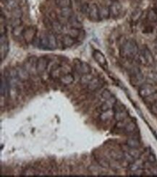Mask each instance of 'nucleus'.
<instances>
[{"label": "nucleus", "instance_id": "bb28decb", "mask_svg": "<svg viewBox=\"0 0 157 177\" xmlns=\"http://www.w3.org/2000/svg\"><path fill=\"white\" fill-rule=\"evenodd\" d=\"M137 129V124L134 121H129L126 124L125 127H124V130L126 133H132Z\"/></svg>", "mask_w": 157, "mask_h": 177}, {"label": "nucleus", "instance_id": "cd10ccee", "mask_svg": "<svg viewBox=\"0 0 157 177\" xmlns=\"http://www.w3.org/2000/svg\"><path fill=\"white\" fill-rule=\"evenodd\" d=\"M70 23L72 28H76V29L80 30L83 28V25L81 22L77 20L76 17H71L70 18Z\"/></svg>", "mask_w": 157, "mask_h": 177}, {"label": "nucleus", "instance_id": "c85d7f7f", "mask_svg": "<svg viewBox=\"0 0 157 177\" xmlns=\"http://www.w3.org/2000/svg\"><path fill=\"white\" fill-rule=\"evenodd\" d=\"M52 28L54 30V31L57 33L60 34L62 32L63 30V27L61 23L57 20H54L52 22Z\"/></svg>", "mask_w": 157, "mask_h": 177}, {"label": "nucleus", "instance_id": "9b49d317", "mask_svg": "<svg viewBox=\"0 0 157 177\" xmlns=\"http://www.w3.org/2000/svg\"><path fill=\"white\" fill-rule=\"evenodd\" d=\"M49 65V60L46 57H42L38 59L36 63V72L38 74L44 73L46 70Z\"/></svg>", "mask_w": 157, "mask_h": 177}, {"label": "nucleus", "instance_id": "9d476101", "mask_svg": "<svg viewBox=\"0 0 157 177\" xmlns=\"http://www.w3.org/2000/svg\"><path fill=\"white\" fill-rule=\"evenodd\" d=\"M109 11H110V17L116 18L119 17L122 11V5L119 2L115 1L113 2L109 6Z\"/></svg>", "mask_w": 157, "mask_h": 177}, {"label": "nucleus", "instance_id": "e433bc0d", "mask_svg": "<svg viewBox=\"0 0 157 177\" xmlns=\"http://www.w3.org/2000/svg\"><path fill=\"white\" fill-rule=\"evenodd\" d=\"M6 5L7 7L10 10H14L16 7H18V0H7L6 2Z\"/></svg>", "mask_w": 157, "mask_h": 177}, {"label": "nucleus", "instance_id": "393cba45", "mask_svg": "<svg viewBox=\"0 0 157 177\" xmlns=\"http://www.w3.org/2000/svg\"><path fill=\"white\" fill-rule=\"evenodd\" d=\"M61 15L65 18H70L73 15V10L71 7L61 8Z\"/></svg>", "mask_w": 157, "mask_h": 177}, {"label": "nucleus", "instance_id": "ddd939ff", "mask_svg": "<svg viewBox=\"0 0 157 177\" xmlns=\"http://www.w3.org/2000/svg\"><path fill=\"white\" fill-rule=\"evenodd\" d=\"M103 85V81L99 77H93L87 85V88L90 91H96L100 89Z\"/></svg>", "mask_w": 157, "mask_h": 177}, {"label": "nucleus", "instance_id": "1a4fd4ad", "mask_svg": "<svg viewBox=\"0 0 157 177\" xmlns=\"http://www.w3.org/2000/svg\"><path fill=\"white\" fill-rule=\"evenodd\" d=\"M36 30L35 28H34L33 27H28L27 28H25L22 36H23V38L26 42L30 43L34 41L36 38Z\"/></svg>", "mask_w": 157, "mask_h": 177}, {"label": "nucleus", "instance_id": "72a5a7b5", "mask_svg": "<svg viewBox=\"0 0 157 177\" xmlns=\"http://www.w3.org/2000/svg\"><path fill=\"white\" fill-rule=\"evenodd\" d=\"M145 102L147 104H151L152 105L154 103L157 102V92H156L155 93L151 95V96H148L147 98H144Z\"/></svg>", "mask_w": 157, "mask_h": 177}, {"label": "nucleus", "instance_id": "ea45409f", "mask_svg": "<svg viewBox=\"0 0 157 177\" xmlns=\"http://www.w3.org/2000/svg\"><path fill=\"white\" fill-rule=\"evenodd\" d=\"M123 158H124V159L126 160V161L130 163H132L133 161H135V158L132 157V156L130 155V154L128 153V151L123 152Z\"/></svg>", "mask_w": 157, "mask_h": 177}, {"label": "nucleus", "instance_id": "58836bf2", "mask_svg": "<svg viewBox=\"0 0 157 177\" xmlns=\"http://www.w3.org/2000/svg\"><path fill=\"white\" fill-rule=\"evenodd\" d=\"M111 155L112 157L114 158L115 160H122L123 159V153H120V152H117V151H112L111 153Z\"/></svg>", "mask_w": 157, "mask_h": 177}, {"label": "nucleus", "instance_id": "a878e982", "mask_svg": "<svg viewBox=\"0 0 157 177\" xmlns=\"http://www.w3.org/2000/svg\"><path fill=\"white\" fill-rule=\"evenodd\" d=\"M126 145L130 148H137L138 149L140 147V143L138 140L136 138H129L126 141Z\"/></svg>", "mask_w": 157, "mask_h": 177}, {"label": "nucleus", "instance_id": "b1692460", "mask_svg": "<svg viewBox=\"0 0 157 177\" xmlns=\"http://www.w3.org/2000/svg\"><path fill=\"white\" fill-rule=\"evenodd\" d=\"M99 16L100 19H108L110 17L109 7H105V6H102V7H99Z\"/></svg>", "mask_w": 157, "mask_h": 177}, {"label": "nucleus", "instance_id": "2eb2a0df", "mask_svg": "<svg viewBox=\"0 0 157 177\" xmlns=\"http://www.w3.org/2000/svg\"><path fill=\"white\" fill-rule=\"evenodd\" d=\"M93 57L96 61H97L100 65L107 66V61L104 53L99 50H95L93 52Z\"/></svg>", "mask_w": 157, "mask_h": 177}, {"label": "nucleus", "instance_id": "a211bd4d", "mask_svg": "<svg viewBox=\"0 0 157 177\" xmlns=\"http://www.w3.org/2000/svg\"><path fill=\"white\" fill-rule=\"evenodd\" d=\"M74 76L72 74H65L60 77V83L64 85H69L74 82Z\"/></svg>", "mask_w": 157, "mask_h": 177}, {"label": "nucleus", "instance_id": "f3484780", "mask_svg": "<svg viewBox=\"0 0 157 177\" xmlns=\"http://www.w3.org/2000/svg\"><path fill=\"white\" fill-rule=\"evenodd\" d=\"M140 168H143V162L140 159H139V158L136 159L135 161L131 163H130L129 170L132 173L135 171L139 170Z\"/></svg>", "mask_w": 157, "mask_h": 177}, {"label": "nucleus", "instance_id": "4468645a", "mask_svg": "<svg viewBox=\"0 0 157 177\" xmlns=\"http://www.w3.org/2000/svg\"><path fill=\"white\" fill-rule=\"evenodd\" d=\"M116 104H117V99H116V98L113 96L111 98H109V99L106 100L101 105L100 109H101V112L112 109V108H114Z\"/></svg>", "mask_w": 157, "mask_h": 177}, {"label": "nucleus", "instance_id": "473e14b6", "mask_svg": "<svg viewBox=\"0 0 157 177\" xmlns=\"http://www.w3.org/2000/svg\"><path fill=\"white\" fill-rule=\"evenodd\" d=\"M56 4L58 7L63 8L70 7L72 5V2H71V0H56Z\"/></svg>", "mask_w": 157, "mask_h": 177}, {"label": "nucleus", "instance_id": "f03ea898", "mask_svg": "<svg viewBox=\"0 0 157 177\" xmlns=\"http://www.w3.org/2000/svg\"><path fill=\"white\" fill-rule=\"evenodd\" d=\"M137 56H138V60L142 65H153L154 64V57L147 46H144L142 50L138 52Z\"/></svg>", "mask_w": 157, "mask_h": 177}, {"label": "nucleus", "instance_id": "de8ad7c7", "mask_svg": "<svg viewBox=\"0 0 157 177\" xmlns=\"http://www.w3.org/2000/svg\"><path fill=\"white\" fill-rule=\"evenodd\" d=\"M150 77L151 79L155 82H157V72H155V73H153L150 75Z\"/></svg>", "mask_w": 157, "mask_h": 177}, {"label": "nucleus", "instance_id": "79ce46f5", "mask_svg": "<svg viewBox=\"0 0 157 177\" xmlns=\"http://www.w3.org/2000/svg\"><path fill=\"white\" fill-rule=\"evenodd\" d=\"M13 18H20L22 16V11L19 7H16L13 10Z\"/></svg>", "mask_w": 157, "mask_h": 177}, {"label": "nucleus", "instance_id": "2f4dec72", "mask_svg": "<svg viewBox=\"0 0 157 177\" xmlns=\"http://www.w3.org/2000/svg\"><path fill=\"white\" fill-rule=\"evenodd\" d=\"M128 153H129L130 155H131L132 157H133L135 159H138V158H140V155H141V153H140V151L137 148H128Z\"/></svg>", "mask_w": 157, "mask_h": 177}, {"label": "nucleus", "instance_id": "4c0bfd02", "mask_svg": "<svg viewBox=\"0 0 157 177\" xmlns=\"http://www.w3.org/2000/svg\"><path fill=\"white\" fill-rule=\"evenodd\" d=\"M112 96H113V94H112V92L108 89L104 90L103 92H101V98H102L104 100L109 99V98H111Z\"/></svg>", "mask_w": 157, "mask_h": 177}, {"label": "nucleus", "instance_id": "412c9836", "mask_svg": "<svg viewBox=\"0 0 157 177\" xmlns=\"http://www.w3.org/2000/svg\"><path fill=\"white\" fill-rule=\"evenodd\" d=\"M37 60L38 59H36L35 57H31L28 58L25 68L29 73L32 69H36V63H37Z\"/></svg>", "mask_w": 157, "mask_h": 177}, {"label": "nucleus", "instance_id": "20e7f679", "mask_svg": "<svg viewBox=\"0 0 157 177\" xmlns=\"http://www.w3.org/2000/svg\"><path fill=\"white\" fill-rule=\"evenodd\" d=\"M9 46V42H8L7 37L6 36V35H1V37H0V57H1L2 61L5 59L8 54V52L10 51Z\"/></svg>", "mask_w": 157, "mask_h": 177}, {"label": "nucleus", "instance_id": "7ed1b4c3", "mask_svg": "<svg viewBox=\"0 0 157 177\" xmlns=\"http://www.w3.org/2000/svg\"><path fill=\"white\" fill-rule=\"evenodd\" d=\"M144 75L139 68L134 67L130 71V83L135 87L141 86L144 81Z\"/></svg>", "mask_w": 157, "mask_h": 177}, {"label": "nucleus", "instance_id": "0eeeda50", "mask_svg": "<svg viewBox=\"0 0 157 177\" xmlns=\"http://www.w3.org/2000/svg\"><path fill=\"white\" fill-rule=\"evenodd\" d=\"M75 71L80 75H86L91 73V67L88 64L84 61H80L75 64Z\"/></svg>", "mask_w": 157, "mask_h": 177}, {"label": "nucleus", "instance_id": "a19ab883", "mask_svg": "<svg viewBox=\"0 0 157 177\" xmlns=\"http://www.w3.org/2000/svg\"><path fill=\"white\" fill-rule=\"evenodd\" d=\"M69 35L73 37L74 38H77L80 36V30L76 29V28H72L69 31Z\"/></svg>", "mask_w": 157, "mask_h": 177}, {"label": "nucleus", "instance_id": "c9c22d12", "mask_svg": "<svg viewBox=\"0 0 157 177\" xmlns=\"http://www.w3.org/2000/svg\"><path fill=\"white\" fill-rule=\"evenodd\" d=\"M24 30L25 29L23 28V27L21 26V25H20V26L15 27V28H13V34L16 37L21 36V35L22 36V34H23V32H24Z\"/></svg>", "mask_w": 157, "mask_h": 177}, {"label": "nucleus", "instance_id": "4be33fe9", "mask_svg": "<svg viewBox=\"0 0 157 177\" xmlns=\"http://www.w3.org/2000/svg\"><path fill=\"white\" fill-rule=\"evenodd\" d=\"M48 41H49V50H54L57 46V38L54 34L48 33Z\"/></svg>", "mask_w": 157, "mask_h": 177}, {"label": "nucleus", "instance_id": "f8f14e48", "mask_svg": "<svg viewBox=\"0 0 157 177\" xmlns=\"http://www.w3.org/2000/svg\"><path fill=\"white\" fill-rule=\"evenodd\" d=\"M90 20H91L92 21H98L100 19L99 16V7H98L97 5L96 4H92L91 5H90V9L88 14Z\"/></svg>", "mask_w": 157, "mask_h": 177}, {"label": "nucleus", "instance_id": "7c9ffc66", "mask_svg": "<svg viewBox=\"0 0 157 177\" xmlns=\"http://www.w3.org/2000/svg\"><path fill=\"white\" fill-rule=\"evenodd\" d=\"M93 78V75L91 73L86 74V75H83L82 77H80V82L82 85H88Z\"/></svg>", "mask_w": 157, "mask_h": 177}, {"label": "nucleus", "instance_id": "6ab92c4d", "mask_svg": "<svg viewBox=\"0 0 157 177\" xmlns=\"http://www.w3.org/2000/svg\"><path fill=\"white\" fill-rule=\"evenodd\" d=\"M62 43L65 47H71L75 44V38L70 35H65L62 38Z\"/></svg>", "mask_w": 157, "mask_h": 177}, {"label": "nucleus", "instance_id": "f257e3e1", "mask_svg": "<svg viewBox=\"0 0 157 177\" xmlns=\"http://www.w3.org/2000/svg\"><path fill=\"white\" fill-rule=\"evenodd\" d=\"M138 46L135 41L130 39L126 41L120 49V55L123 58L133 59L138 55Z\"/></svg>", "mask_w": 157, "mask_h": 177}, {"label": "nucleus", "instance_id": "aec40b11", "mask_svg": "<svg viewBox=\"0 0 157 177\" xmlns=\"http://www.w3.org/2000/svg\"><path fill=\"white\" fill-rule=\"evenodd\" d=\"M114 116H115V111L110 109L101 112V115H100V119H101V121H108L111 120Z\"/></svg>", "mask_w": 157, "mask_h": 177}, {"label": "nucleus", "instance_id": "5701e85b", "mask_svg": "<svg viewBox=\"0 0 157 177\" xmlns=\"http://www.w3.org/2000/svg\"><path fill=\"white\" fill-rule=\"evenodd\" d=\"M38 45L39 47L42 49H49V41L47 34L42 35L38 38Z\"/></svg>", "mask_w": 157, "mask_h": 177}, {"label": "nucleus", "instance_id": "c756f323", "mask_svg": "<svg viewBox=\"0 0 157 177\" xmlns=\"http://www.w3.org/2000/svg\"><path fill=\"white\" fill-rule=\"evenodd\" d=\"M143 11L140 9H136L134 10L131 15V19L133 22H137L138 20L141 18Z\"/></svg>", "mask_w": 157, "mask_h": 177}, {"label": "nucleus", "instance_id": "37998d69", "mask_svg": "<svg viewBox=\"0 0 157 177\" xmlns=\"http://www.w3.org/2000/svg\"><path fill=\"white\" fill-rule=\"evenodd\" d=\"M99 163L100 165H101L104 168L109 167V163H108V161L105 159V158H100V159L99 160Z\"/></svg>", "mask_w": 157, "mask_h": 177}, {"label": "nucleus", "instance_id": "423d86ee", "mask_svg": "<svg viewBox=\"0 0 157 177\" xmlns=\"http://www.w3.org/2000/svg\"><path fill=\"white\" fill-rule=\"evenodd\" d=\"M156 92V88L151 84H143L140 86L139 90H138V94L142 98H147L151 95L155 93Z\"/></svg>", "mask_w": 157, "mask_h": 177}, {"label": "nucleus", "instance_id": "dca6fc26", "mask_svg": "<svg viewBox=\"0 0 157 177\" xmlns=\"http://www.w3.org/2000/svg\"><path fill=\"white\" fill-rule=\"evenodd\" d=\"M16 73H17L18 78L20 80H21V81H27V80H29V72L25 67H18L17 69H16Z\"/></svg>", "mask_w": 157, "mask_h": 177}, {"label": "nucleus", "instance_id": "c03bdc74", "mask_svg": "<svg viewBox=\"0 0 157 177\" xmlns=\"http://www.w3.org/2000/svg\"><path fill=\"white\" fill-rule=\"evenodd\" d=\"M148 163H151V164L156 163V157H155L154 154H153V153H150L149 155H148Z\"/></svg>", "mask_w": 157, "mask_h": 177}, {"label": "nucleus", "instance_id": "f704fd0d", "mask_svg": "<svg viewBox=\"0 0 157 177\" xmlns=\"http://www.w3.org/2000/svg\"><path fill=\"white\" fill-rule=\"evenodd\" d=\"M148 20L151 22H157V13L154 10H150L148 12Z\"/></svg>", "mask_w": 157, "mask_h": 177}, {"label": "nucleus", "instance_id": "a18cd8bd", "mask_svg": "<svg viewBox=\"0 0 157 177\" xmlns=\"http://www.w3.org/2000/svg\"><path fill=\"white\" fill-rule=\"evenodd\" d=\"M89 9L90 5H88V4H85V5H83L82 7H81V12H82L83 14H88Z\"/></svg>", "mask_w": 157, "mask_h": 177}, {"label": "nucleus", "instance_id": "6e6552de", "mask_svg": "<svg viewBox=\"0 0 157 177\" xmlns=\"http://www.w3.org/2000/svg\"><path fill=\"white\" fill-rule=\"evenodd\" d=\"M115 116H114V118L117 121H122L125 120L127 119V117L128 116V112H126V110L125 108H120V106H117V104H115Z\"/></svg>", "mask_w": 157, "mask_h": 177}, {"label": "nucleus", "instance_id": "49530a36", "mask_svg": "<svg viewBox=\"0 0 157 177\" xmlns=\"http://www.w3.org/2000/svg\"><path fill=\"white\" fill-rule=\"evenodd\" d=\"M151 111L153 114L157 116V102L151 105Z\"/></svg>", "mask_w": 157, "mask_h": 177}, {"label": "nucleus", "instance_id": "39448f33", "mask_svg": "<svg viewBox=\"0 0 157 177\" xmlns=\"http://www.w3.org/2000/svg\"><path fill=\"white\" fill-rule=\"evenodd\" d=\"M10 74L9 76L4 75L1 76V81H0V92L2 96H7L10 93Z\"/></svg>", "mask_w": 157, "mask_h": 177}]
</instances>
